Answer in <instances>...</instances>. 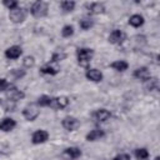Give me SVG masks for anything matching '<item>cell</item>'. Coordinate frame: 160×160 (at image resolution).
<instances>
[{"label":"cell","mask_w":160,"mask_h":160,"mask_svg":"<svg viewBox=\"0 0 160 160\" xmlns=\"http://www.w3.org/2000/svg\"><path fill=\"white\" fill-rule=\"evenodd\" d=\"M76 54H78V61H79V64L81 66H86L91 61V59L94 56V50L92 49H89V48H80V49H78V52Z\"/></svg>","instance_id":"6da1fadb"},{"label":"cell","mask_w":160,"mask_h":160,"mask_svg":"<svg viewBox=\"0 0 160 160\" xmlns=\"http://www.w3.org/2000/svg\"><path fill=\"white\" fill-rule=\"evenodd\" d=\"M48 10H49V6L45 1H35L30 11L35 18H44L48 14Z\"/></svg>","instance_id":"7a4b0ae2"},{"label":"cell","mask_w":160,"mask_h":160,"mask_svg":"<svg viewBox=\"0 0 160 160\" xmlns=\"http://www.w3.org/2000/svg\"><path fill=\"white\" fill-rule=\"evenodd\" d=\"M39 114H40V110L38 109V106H36L35 104H30V105L25 106L24 110H22L24 118H25L26 120H29V121H34V120L39 116Z\"/></svg>","instance_id":"3957f363"},{"label":"cell","mask_w":160,"mask_h":160,"mask_svg":"<svg viewBox=\"0 0 160 160\" xmlns=\"http://www.w3.org/2000/svg\"><path fill=\"white\" fill-rule=\"evenodd\" d=\"M25 18H26V11L22 8H19V6L12 9V10H10V12H9V19L15 24L24 21Z\"/></svg>","instance_id":"277c9868"},{"label":"cell","mask_w":160,"mask_h":160,"mask_svg":"<svg viewBox=\"0 0 160 160\" xmlns=\"http://www.w3.org/2000/svg\"><path fill=\"white\" fill-rule=\"evenodd\" d=\"M24 96H25V94H24L21 90L14 88V86H10V88L6 90V98H8V100H10V101L21 100V99H24Z\"/></svg>","instance_id":"5b68a950"},{"label":"cell","mask_w":160,"mask_h":160,"mask_svg":"<svg viewBox=\"0 0 160 160\" xmlns=\"http://www.w3.org/2000/svg\"><path fill=\"white\" fill-rule=\"evenodd\" d=\"M62 126L64 129H66L68 131H74L76 130L79 126H80V122L74 116H66L64 120H62Z\"/></svg>","instance_id":"8992f818"},{"label":"cell","mask_w":160,"mask_h":160,"mask_svg":"<svg viewBox=\"0 0 160 160\" xmlns=\"http://www.w3.org/2000/svg\"><path fill=\"white\" fill-rule=\"evenodd\" d=\"M59 70H60L59 65H58L56 62H52V61L45 64V65L41 66V69H40V71H41L42 74H48V75H55V74L59 72Z\"/></svg>","instance_id":"52a82bcc"},{"label":"cell","mask_w":160,"mask_h":160,"mask_svg":"<svg viewBox=\"0 0 160 160\" xmlns=\"http://www.w3.org/2000/svg\"><path fill=\"white\" fill-rule=\"evenodd\" d=\"M134 78H136L138 80H141V81H148L151 78V75H150L149 69L142 66V68H138L134 71Z\"/></svg>","instance_id":"ba28073f"},{"label":"cell","mask_w":160,"mask_h":160,"mask_svg":"<svg viewBox=\"0 0 160 160\" xmlns=\"http://www.w3.org/2000/svg\"><path fill=\"white\" fill-rule=\"evenodd\" d=\"M125 40V34L121 30H112L109 35V42L111 44H120Z\"/></svg>","instance_id":"9c48e42d"},{"label":"cell","mask_w":160,"mask_h":160,"mask_svg":"<svg viewBox=\"0 0 160 160\" xmlns=\"http://www.w3.org/2000/svg\"><path fill=\"white\" fill-rule=\"evenodd\" d=\"M48 139H49V134L45 130H36L32 134V138H31V140H32L34 144H42Z\"/></svg>","instance_id":"30bf717a"},{"label":"cell","mask_w":160,"mask_h":160,"mask_svg":"<svg viewBox=\"0 0 160 160\" xmlns=\"http://www.w3.org/2000/svg\"><path fill=\"white\" fill-rule=\"evenodd\" d=\"M21 52H22L21 48H20V46H18V45H14V46H10L9 49H6V51H5V56H6L8 59L14 60V59L20 58Z\"/></svg>","instance_id":"8fae6325"},{"label":"cell","mask_w":160,"mask_h":160,"mask_svg":"<svg viewBox=\"0 0 160 160\" xmlns=\"http://www.w3.org/2000/svg\"><path fill=\"white\" fill-rule=\"evenodd\" d=\"M15 126H16V122L11 118H4L2 120H0V130L2 131H11Z\"/></svg>","instance_id":"7c38bea8"},{"label":"cell","mask_w":160,"mask_h":160,"mask_svg":"<svg viewBox=\"0 0 160 160\" xmlns=\"http://www.w3.org/2000/svg\"><path fill=\"white\" fill-rule=\"evenodd\" d=\"M86 78L89 80H91V81L98 82V81H101L102 80V72L100 70H98V69H88Z\"/></svg>","instance_id":"4fadbf2b"},{"label":"cell","mask_w":160,"mask_h":160,"mask_svg":"<svg viewBox=\"0 0 160 160\" xmlns=\"http://www.w3.org/2000/svg\"><path fill=\"white\" fill-rule=\"evenodd\" d=\"M68 105H69V99L66 96H59V98L52 99L50 106H54L55 109H64Z\"/></svg>","instance_id":"5bb4252c"},{"label":"cell","mask_w":160,"mask_h":160,"mask_svg":"<svg viewBox=\"0 0 160 160\" xmlns=\"http://www.w3.org/2000/svg\"><path fill=\"white\" fill-rule=\"evenodd\" d=\"M110 116H111V114H110V111L106 110V109H99V110H96V111L94 112V115H92V118H94L96 121H106Z\"/></svg>","instance_id":"9a60e30c"},{"label":"cell","mask_w":160,"mask_h":160,"mask_svg":"<svg viewBox=\"0 0 160 160\" xmlns=\"http://www.w3.org/2000/svg\"><path fill=\"white\" fill-rule=\"evenodd\" d=\"M104 135H105L104 130H101V129H94V130H91L86 135V140L88 141H96V140H100L101 138H104Z\"/></svg>","instance_id":"2e32d148"},{"label":"cell","mask_w":160,"mask_h":160,"mask_svg":"<svg viewBox=\"0 0 160 160\" xmlns=\"http://www.w3.org/2000/svg\"><path fill=\"white\" fill-rule=\"evenodd\" d=\"M69 159H78L81 156V150L79 148H68L65 149V152H64Z\"/></svg>","instance_id":"e0dca14e"},{"label":"cell","mask_w":160,"mask_h":160,"mask_svg":"<svg viewBox=\"0 0 160 160\" xmlns=\"http://www.w3.org/2000/svg\"><path fill=\"white\" fill-rule=\"evenodd\" d=\"M129 24L134 28H139L144 24V18L139 14H135V15H131L130 19H129Z\"/></svg>","instance_id":"ac0fdd59"},{"label":"cell","mask_w":160,"mask_h":160,"mask_svg":"<svg viewBox=\"0 0 160 160\" xmlns=\"http://www.w3.org/2000/svg\"><path fill=\"white\" fill-rule=\"evenodd\" d=\"M88 8H89V11H90L91 14H101V12L105 10L104 4H101V2H92V4H90Z\"/></svg>","instance_id":"d6986e66"},{"label":"cell","mask_w":160,"mask_h":160,"mask_svg":"<svg viewBox=\"0 0 160 160\" xmlns=\"http://www.w3.org/2000/svg\"><path fill=\"white\" fill-rule=\"evenodd\" d=\"M128 66H129L128 62L124 61V60H116V61H114L111 64V68L114 70H116V71H125L128 69Z\"/></svg>","instance_id":"ffe728a7"},{"label":"cell","mask_w":160,"mask_h":160,"mask_svg":"<svg viewBox=\"0 0 160 160\" xmlns=\"http://www.w3.org/2000/svg\"><path fill=\"white\" fill-rule=\"evenodd\" d=\"M135 156L138 160H146L149 158V151L145 149V148H141V149H136L135 150Z\"/></svg>","instance_id":"44dd1931"},{"label":"cell","mask_w":160,"mask_h":160,"mask_svg":"<svg viewBox=\"0 0 160 160\" xmlns=\"http://www.w3.org/2000/svg\"><path fill=\"white\" fill-rule=\"evenodd\" d=\"M51 101H52V98H50L48 95H42V96H40L38 99V105H40V106H50Z\"/></svg>","instance_id":"7402d4cb"},{"label":"cell","mask_w":160,"mask_h":160,"mask_svg":"<svg viewBox=\"0 0 160 160\" xmlns=\"http://www.w3.org/2000/svg\"><path fill=\"white\" fill-rule=\"evenodd\" d=\"M66 58V54L64 52V51H55L54 54H52V56H51V61L52 62H59V61H61V60H64Z\"/></svg>","instance_id":"603a6c76"},{"label":"cell","mask_w":160,"mask_h":160,"mask_svg":"<svg viewBox=\"0 0 160 160\" xmlns=\"http://www.w3.org/2000/svg\"><path fill=\"white\" fill-rule=\"evenodd\" d=\"M60 6L64 11L69 12V11H72L74 8H75V2L74 1H61L60 2Z\"/></svg>","instance_id":"cb8c5ba5"},{"label":"cell","mask_w":160,"mask_h":160,"mask_svg":"<svg viewBox=\"0 0 160 160\" xmlns=\"http://www.w3.org/2000/svg\"><path fill=\"white\" fill-rule=\"evenodd\" d=\"M146 82V88L149 89V90H158L159 89V81H158V79H149L148 81H145Z\"/></svg>","instance_id":"d4e9b609"},{"label":"cell","mask_w":160,"mask_h":160,"mask_svg":"<svg viewBox=\"0 0 160 160\" xmlns=\"http://www.w3.org/2000/svg\"><path fill=\"white\" fill-rule=\"evenodd\" d=\"M72 34H74V28L71 25H65L62 28V30H61V35L64 38H70Z\"/></svg>","instance_id":"484cf974"},{"label":"cell","mask_w":160,"mask_h":160,"mask_svg":"<svg viewBox=\"0 0 160 160\" xmlns=\"http://www.w3.org/2000/svg\"><path fill=\"white\" fill-rule=\"evenodd\" d=\"M79 25H80V28L82 30H89L92 26V20H90V19H82V20H80Z\"/></svg>","instance_id":"4316f807"},{"label":"cell","mask_w":160,"mask_h":160,"mask_svg":"<svg viewBox=\"0 0 160 160\" xmlns=\"http://www.w3.org/2000/svg\"><path fill=\"white\" fill-rule=\"evenodd\" d=\"M2 4H4L9 10H12V9H15V8L19 6V2H18L16 0H4Z\"/></svg>","instance_id":"83f0119b"},{"label":"cell","mask_w":160,"mask_h":160,"mask_svg":"<svg viewBox=\"0 0 160 160\" xmlns=\"http://www.w3.org/2000/svg\"><path fill=\"white\" fill-rule=\"evenodd\" d=\"M22 62H24V66L25 68H31L35 64V59H34V56H25Z\"/></svg>","instance_id":"f1b7e54d"},{"label":"cell","mask_w":160,"mask_h":160,"mask_svg":"<svg viewBox=\"0 0 160 160\" xmlns=\"http://www.w3.org/2000/svg\"><path fill=\"white\" fill-rule=\"evenodd\" d=\"M10 88V84L6 79H0V91H4V90H8Z\"/></svg>","instance_id":"f546056e"},{"label":"cell","mask_w":160,"mask_h":160,"mask_svg":"<svg viewBox=\"0 0 160 160\" xmlns=\"http://www.w3.org/2000/svg\"><path fill=\"white\" fill-rule=\"evenodd\" d=\"M114 160H130V155L129 154H119L114 158Z\"/></svg>","instance_id":"4dcf8cb0"},{"label":"cell","mask_w":160,"mask_h":160,"mask_svg":"<svg viewBox=\"0 0 160 160\" xmlns=\"http://www.w3.org/2000/svg\"><path fill=\"white\" fill-rule=\"evenodd\" d=\"M155 160H160V159H159V156H156V158H155Z\"/></svg>","instance_id":"1f68e13d"}]
</instances>
